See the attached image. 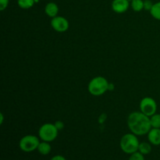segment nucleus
Returning a JSON list of instances; mask_svg holds the SVG:
<instances>
[{
	"label": "nucleus",
	"instance_id": "25",
	"mask_svg": "<svg viewBox=\"0 0 160 160\" xmlns=\"http://www.w3.org/2000/svg\"><path fill=\"white\" fill-rule=\"evenodd\" d=\"M129 1H130V2H131V1H132V0H129Z\"/></svg>",
	"mask_w": 160,
	"mask_h": 160
},
{
	"label": "nucleus",
	"instance_id": "17",
	"mask_svg": "<svg viewBox=\"0 0 160 160\" xmlns=\"http://www.w3.org/2000/svg\"><path fill=\"white\" fill-rule=\"evenodd\" d=\"M128 160H145V157H144L143 154H142L140 152L138 151L131 154Z\"/></svg>",
	"mask_w": 160,
	"mask_h": 160
},
{
	"label": "nucleus",
	"instance_id": "11",
	"mask_svg": "<svg viewBox=\"0 0 160 160\" xmlns=\"http://www.w3.org/2000/svg\"><path fill=\"white\" fill-rule=\"evenodd\" d=\"M38 151L40 153L41 155H43V156H47L50 153L52 150V147L50 145L49 142H40L38 147Z\"/></svg>",
	"mask_w": 160,
	"mask_h": 160
},
{
	"label": "nucleus",
	"instance_id": "3",
	"mask_svg": "<svg viewBox=\"0 0 160 160\" xmlns=\"http://www.w3.org/2000/svg\"><path fill=\"white\" fill-rule=\"evenodd\" d=\"M139 142L137 135L133 133H128L121 138L120 142V146L122 151L126 154H132L138 151Z\"/></svg>",
	"mask_w": 160,
	"mask_h": 160
},
{
	"label": "nucleus",
	"instance_id": "18",
	"mask_svg": "<svg viewBox=\"0 0 160 160\" xmlns=\"http://www.w3.org/2000/svg\"><path fill=\"white\" fill-rule=\"evenodd\" d=\"M154 3L151 1V0H144V9L146 11H149L152 8Z\"/></svg>",
	"mask_w": 160,
	"mask_h": 160
},
{
	"label": "nucleus",
	"instance_id": "1",
	"mask_svg": "<svg viewBox=\"0 0 160 160\" xmlns=\"http://www.w3.org/2000/svg\"><path fill=\"white\" fill-rule=\"evenodd\" d=\"M128 126L131 133L137 136L147 134L152 129L150 117L140 112H132L128 117Z\"/></svg>",
	"mask_w": 160,
	"mask_h": 160
},
{
	"label": "nucleus",
	"instance_id": "14",
	"mask_svg": "<svg viewBox=\"0 0 160 160\" xmlns=\"http://www.w3.org/2000/svg\"><path fill=\"white\" fill-rule=\"evenodd\" d=\"M152 17L157 20H160V2L154 3L152 8L150 10Z\"/></svg>",
	"mask_w": 160,
	"mask_h": 160
},
{
	"label": "nucleus",
	"instance_id": "24",
	"mask_svg": "<svg viewBox=\"0 0 160 160\" xmlns=\"http://www.w3.org/2000/svg\"><path fill=\"white\" fill-rule=\"evenodd\" d=\"M39 1H40V0H35V2H38Z\"/></svg>",
	"mask_w": 160,
	"mask_h": 160
},
{
	"label": "nucleus",
	"instance_id": "12",
	"mask_svg": "<svg viewBox=\"0 0 160 160\" xmlns=\"http://www.w3.org/2000/svg\"><path fill=\"white\" fill-rule=\"evenodd\" d=\"M152 144L148 142H141L139 145L138 152H140L144 156L148 155L152 152Z\"/></svg>",
	"mask_w": 160,
	"mask_h": 160
},
{
	"label": "nucleus",
	"instance_id": "8",
	"mask_svg": "<svg viewBox=\"0 0 160 160\" xmlns=\"http://www.w3.org/2000/svg\"><path fill=\"white\" fill-rule=\"evenodd\" d=\"M112 9L117 13H123L129 9V0H113L112 2Z\"/></svg>",
	"mask_w": 160,
	"mask_h": 160
},
{
	"label": "nucleus",
	"instance_id": "23",
	"mask_svg": "<svg viewBox=\"0 0 160 160\" xmlns=\"http://www.w3.org/2000/svg\"><path fill=\"white\" fill-rule=\"evenodd\" d=\"M113 88H114L113 84H110V83H109V91L113 90Z\"/></svg>",
	"mask_w": 160,
	"mask_h": 160
},
{
	"label": "nucleus",
	"instance_id": "6",
	"mask_svg": "<svg viewBox=\"0 0 160 160\" xmlns=\"http://www.w3.org/2000/svg\"><path fill=\"white\" fill-rule=\"evenodd\" d=\"M157 103L151 97H145L140 102V111L148 117H152L156 113Z\"/></svg>",
	"mask_w": 160,
	"mask_h": 160
},
{
	"label": "nucleus",
	"instance_id": "13",
	"mask_svg": "<svg viewBox=\"0 0 160 160\" xmlns=\"http://www.w3.org/2000/svg\"><path fill=\"white\" fill-rule=\"evenodd\" d=\"M35 2V0H17V4L19 7L23 9H28L33 7Z\"/></svg>",
	"mask_w": 160,
	"mask_h": 160
},
{
	"label": "nucleus",
	"instance_id": "10",
	"mask_svg": "<svg viewBox=\"0 0 160 160\" xmlns=\"http://www.w3.org/2000/svg\"><path fill=\"white\" fill-rule=\"evenodd\" d=\"M45 12L48 17L53 18V17L58 16V12H59V6L56 3L53 2H50L47 3L45 5Z\"/></svg>",
	"mask_w": 160,
	"mask_h": 160
},
{
	"label": "nucleus",
	"instance_id": "20",
	"mask_svg": "<svg viewBox=\"0 0 160 160\" xmlns=\"http://www.w3.org/2000/svg\"><path fill=\"white\" fill-rule=\"evenodd\" d=\"M54 124L56 125V128H57V129L59 130V131H61V130L63 129L64 123H63V122L61 121V120H57V121L55 122Z\"/></svg>",
	"mask_w": 160,
	"mask_h": 160
},
{
	"label": "nucleus",
	"instance_id": "19",
	"mask_svg": "<svg viewBox=\"0 0 160 160\" xmlns=\"http://www.w3.org/2000/svg\"><path fill=\"white\" fill-rule=\"evenodd\" d=\"M9 0H0V10L3 11L7 8Z\"/></svg>",
	"mask_w": 160,
	"mask_h": 160
},
{
	"label": "nucleus",
	"instance_id": "2",
	"mask_svg": "<svg viewBox=\"0 0 160 160\" xmlns=\"http://www.w3.org/2000/svg\"><path fill=\"white\" fill-rule=\"evenodd\" d=\"M109 83L104 77H95L89 82L88 89L91 95L94 96H100L109 91Z\"/></svg>",
	"mask_w": 160,
	"mask_h": 160
},
{
	"label": "nucleus",
	"instance_id": "5",
	"mask_svg": "<svg viewBox=\"0 0 160 160\" xmlns=\"http://www.w3.org/2000/svg\"><path fill=\"white\" fill-rule=\"evenodd\" d=\"M40 141L39 138L33 134H28L22 138L19 142V147L20 150L25 152H31L38 149Z\"/></svg>",
	"mask_w": 160,
	"mask_h": 160
},
{
	"label": "nucleus",
	"instance_id": "22",
	"mask_svg": "<svg viewBox=\"0 0 160 160\" xmlns=\"http://www.w3.org/2000/svg\"><path fill=\"white\" fill-rule=\"evenodd\" d=\"M3 120H4V117H3V114L1 112V114H0V124H2Z\"/></svg>",
	"mask_w": 160,
	"mask_h": 160
},
{
	"label": "nucleus",
	"instance_id": "7",
	"mask_svg": "<svg viewBox=\"0 0 160 160\" xmlns=\"http://www.w3.org/2000/svg\"><path fill=\"white\" fill-rule=\"evenodd\" d=\"M51 26L56 32L63 33L69 29L70 23L67 19L61 16H56L51 20Z\"/></svg>",
	"mask_w": 160,
	"mask_h": 160
},
{
	"label": "nucleus",
	"instance_id": "21",
	"mask_svg": "<svg viewBox=\"0 0 160 160\" xmlns=\"http://www.w3.org/2000/svg\"><path fill=\"white\" fill-rule=\"evenodd\" d=\"M50 160H67L64 156H60V155H56V156H53Z\"/></svg>",
	"mask_w": 160,
	"mask_h": 160
},
{
	"label": "nucleus",
	"instance_id": "15",
	"mask_svg": "<svg viewBox=\"0 0 160 160\" xmlns=\"http://www.w3.org/2000/svg\"><path fill=\"white\" fill-rule=\"evenodd\" d=\"M131 6L134 12H141L142 9H144V1L143 0H132Z\"/></svg>",
	"mask_w": 160,
	"mask_h": 160
},
{
	"label": "nucleus",
	"instance_id": "16",
	"mask_svg": "<svg viewBox=\"0 0 160 160\" xmlns=\"http://www.w3.org/2000/svg\"><path fill=\"white\" fill-rule=\"evenodd\" d=\"M150 122L152 128H160V114L155 113L150 117Z\"/></svg>",
	"mask_w": 160,
	"mask_h": 160
},
{
	"label": "nucleus",
	"instance_id": "9",
	"mask_svg": "<svg viewBox=\"0 0 160 160\" xmlns=\"http://www.w3.org/2000/svg\"><path fill=\"white\" fill-rule=\"evenodd\" d=\"M148 140L152 145H160V128H152L147 134Z\"/></svg>",
	"mask_w": 160,
	"mask_h": 160
},
{
	"label": "nucleus",
	"instance_id": "4",
	"mask_svg": "<svg viewBox=\"0 0 160 160\" xmlns=\"http://www.w3.org/2000/svg\"><path fill=\"white\" fill-rule=\"evenodd\" d=\"M59 130L56 128L54 123H44L38 130L39 138L43 142H52L56 139Z\"/></svg>",
	"mask_w": 160,
	"mask_h": 160
}]
</instances>
